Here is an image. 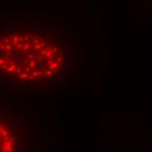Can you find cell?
Masks as SVG:
<instances>
[{
  "mask_svg": "<svg viewBox=\"0 0 152 152\" xmlns=\"http://www.w3.org/2000/svg\"><path fill=\"white\" fill-rule=\"evenodd\" d=\"M67 62L57 37L30 29L0 32V74L25 83L46 82L61 75Z\"/></svg>",
  "mask_w": 152,
  "mask_h": 152,
  "instance_id": "1",
  "label": "cell"
},
{
  "mask_svg": "<svg viewBox=\"0 0 152 152\" xmlns=\"http://www.w3.org/2000/svg\"><path fill=\"white\" fill-rule=\"evenodd\" d=\"M15 151V139L6 123L0 120V152Z\"/></svg>",
  "mask_w": 152,
  "mask_h": 152,
  "instance_id": "2",
  "label": "cell"
}]
</instances>
